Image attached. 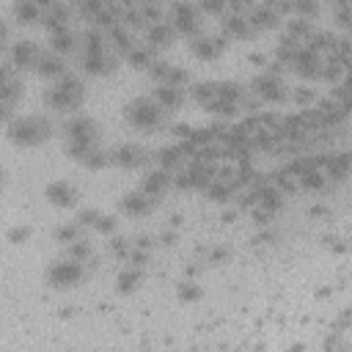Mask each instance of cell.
<instances>
[{
    "label": "cell",
    "instance_id": "obj_19",
    "mask_svg": "<svg viewBox=\"0 0 352 352\" xmlns=\"http://www.w3.org/2000/svg\"><path fill=\"white\" fill-rule=\"evenodd\" d=\"M138 283H140V270L129 264V267L118 275V289H121V292H129V289H138Z\"/></svg>",
    "mask_w": 352,
    "mask_h": 352
},
{
    "label": "cell",
    "instance_id": "obj_15",
    "mask_svg": "<svg viewBox=\"0 0 352 352\" xmlns=\"http://www.w3.org/2000/svg\"><path fill=\"white\" fill-rule=\"evenodd\" d=\"M256 91L264 96V99H272V102H278V99H283V82L280 80H275V77H261L258 82H256Z\"/></svg>",
    "mask_w": 352,
    "mask_h": 352
},
{
    "label": "cell",
    "instance_id": "obj_13",
    "mask_svg": "<svg viewBox=\"0 0 352 352\" xmlns=\"http://www.w3.org/2000/svg\"><path fill=\"white\" fill-rule=\"evenodd\" d=\"M168 184H170V179H168V173H165V170H151V173L140 182V190L157 201V198L168 190Z\"/></svg>",
    "mask_w": 352,
    "mask_h": 352
},
{
    "label": "cell",
    "instance_id": "obj_17",
    "mask_svg": "<svg viewBox=\"0 0 352 352\" xmlns=\"http://www.w3.org/2000/svg\"><path fill=\"white\" fill-rule=\"evenodd\" d=\"M55 239L63 245H72L77 239H82V223H60L55 228Z\"/></svg>",
    "mask_w": 352,
    "mask_h": 352
},
{
    "label": "cell",
    "instance_id": "obj_10",
    "mask_svg": "<svg viewBox=\"0 0 352 352\" xmlns=\"http://www.w3.org/2000/svg\"><path fill=\"white\" fill-rule=\"evenodd\" d=\"M11 58H14V63H16L19 69H28V66L36 69V63H38V58H41V50H38L33 41L25 38V41H16V44H14Z\"/></svg>",
    "mask_w": 352,
    "mask_h": 352
},
{
    "label": "cell",
    "instance_id": "obj_20",
    "mask_svg": "<svg viewBox=\"0 0 352 352\" xmlns=\"http://www.w3.org/2000/svg\"><path fill=\"white\" fill-rule=\"evenodd\" d=\"M66 256L82 264V261H88V256H91V245H88L85 239H77V242H72V245H69V250H66Z\"/></svg>",
    "mask_w": 352,
    "mask_h": 352
},
{
    "label": "cell",
    "instance_id": "obj_23",
    "mask_svg": "<svg viewBox=\"0 0 352 352\" xmlns=\"http://www.w3.org/2000/svg\"><path fill=\"white\" fill-rule=\"evenodd\" d=\"M28 236V228H14L11 231V239H25Z\"/></svg>",
    "mask_w": 352,
    "mask_h": 352
},
{
    "label": "cell",
    "instance_id": "obj_4",
    "mask_svg": "<svg viewBox=\"0 0 352 352\" xmlns=\"http://www.w3.org/2000/svg\"><path fill=\"white\" fill-rule=\"evenodd\" d=\"M47 280H50L55 289H69V286H74L77 280H82V264L74 261V258H69V256H66V258H58V261L50 264Z\"/></svg>",
    "mask_w": 352,
    "mask_h": 352
},
{
    "label": "cell",
    "instance_id": "obj_14",
    "mask_svg": "<svg viewBox=\"0 0 352 352\" xmlns=\"http://www.w3.org/2000/svg\"><path fill=\"white\" fill-rule=\"evenodd\" d=\"M154 102L162 107V110H173L182 104V88H173V85H157L154 88Z\"/></svg>",
    "mask_w": 352,
    "mask_h": 352
},
{
    "label": "cell",
    "instance_id": "obj_2",
    "mask_svg": "<svg viewBox=\"0 0 352 352\" xmlns=\"http://www.w3.org/2000/svg\"><path fill=\"white\" fill-rule=\"evenodd\" d=\"M50 129H52V124L41 116H16L8 124V138L16 146H38L50 138Z\"/></svg>",
    "mask_w": 352,
    "mask_h": 352
},
{
    "label": "cell",
    "instance_id": "obj_5",
    "mask_svg": "<svg viewBox=\"0 0 352 352\" xmlns=\"http://www.w3.org/2000/svg\"><path fill=\"white\" fill-rule=\"evenodd\" d=\"M107 157H110L113 165H121V168H138V165L146 160V151H143V146H138V143H118L116 148L107 151Z\"/></svg>",
    "mask_w": 352,
    "mask_h": 352
},
{
    "label": "cell",
    "instance_id": "obj_3",
    "mask_svg": "<svg viewBox=\"0 0 352 352\" xmlns=\"http://www.w3.org/2000/svg\"><path fill=\"white\" fill-rule=\"evenodd\" d=\"M47 104L52 110H60V113H69L74 107H80L82 102V82L74 77V74H63L47 94H44Z\"/></svg>",
    "mask_w": 352,
    "mask_h": 352
},
{
    "label": "cell",
    "instance_id": "obj_21",
    "mask_svg": "<svg viewBox=\"0 0 352 352\" xmlns=\"http://www.w3.org/2000/svg\"><path fill=\"white\" fill-rule=\"evenodd\" d=\"M14 11L19 19H38V6H33V3H19Z\"/></svg>",
    "mask_w": 352,
    "mask_h": 352
},
{
    "label": "cell",
    "instance_id": "obj_9",
    "mask_svg": "<svg viewBox=\"0 0 352 352\" xmlns=\"http://www.w3.org/2000/svg\"><path fill=\"white\" fill-rule=\"evenodd\" d=\"M36 72H38L41 77H58V80H60L63 74H69L63 55H58V52H52V50L41 52V58H38V63H36Z\"/></svg>",
    "mask_w": 352,
    "mask_h": 352
},
{
    "label": "cell",
    "instance_id": "obj_18",
    "mask_svg": "<svg viewBox=\"0 0 352 352\" xmlns=\"http://www.w3.org/2000/svg\"><path fill=\"white\" fill-rule=\"evenodd\" d=\"M170 38H173V30H170L168 25H162V22L148 30V44H151V47H165Z\"/></svg>",
    "mask_w": 352,
    "mask_h": 352
},
{
    "label": "cell",
    "instance_id": "obj_6",
    "mask_svg": "<svg viewBox=\"0 0 352 352\" xmlns=\"http://www.w3.org/2000/svg\"><path fill=\"white\" fill-rule=\"evenodd\" d=\"M47 201L55 204V206H74L77 204V187L66 179H58V182H50L47 190H44Z\"/></svg>",
    "mask_w": 352,
    "mask_h": 352
},
{
    "label": "cell",
    "instance_id": "obj_12",
    "mask_svg": "<svg viewBox=\"0 0 352 352\" xmlns=\"http://www.w3.org/2000/svg\"><path fill=\"white\" fill-rule=\"evenodd\" d=\"M50 44H52V52L66 55V52H72V50H74L77 38H74V33L69 30V25H58V28H52V30H50Z\"/></svg>",
    "mask_w": 352,
    "mask_h": 352
},
{
    "label": "cell",
    "instance_id": "obj_1",
    "mask_svg": "<svg viewBox=\"0 0 352 352\" xmlns=\"http://www.w3.org/2000/svg\"><path fill=\"white\" fill-rule=\"evenodd\" d=\"M124 118H126L135 129H140V132H151V129L162 126V121H165V110L154 102V96H138V99H132V102L124 107Z\"/></svg>",
    "mask_w": 352,
    "mask_h": 352
},
{
    "label": "cell",
    "instance_id": "obj_22",
    "mask_svg": "<svg viewBox=\"0 0 352 352\" xmlns=\"http://www.w3.org/2000/svg\"><path fill=\"white\" fill-rule=\"evenodd\" d=\"M198 297H201V289H198L195 283H182V286H179V300L190 302V300H198Z\"/></svg>",
    "mask_w": 352,
    "mask_h": 352
},
{
    "label": "cell",
    "instance_id": "obj_8",
    "mask_svg": "<svg viewBox=\"0 0 352 352\" xmlns=\"http://www.w3.org/2000/svg\"><path fill=\"white\" fill-rule=\"evenodd\" d=\"M190 50H192V55H198L204 60H212V58H217L226 50V41L220 36H204V33H198V36H192Z\"/></svg>",
    "mask_w": 352,
    "mask_h": 352
},
{
    "label": "cell",
    "instance_id": "obj_7",
    "mask_svg": "<svg viewBox=\"0 0 352 352\" xmlns=\"http://www.w3.org/2000/svg\"><path fill=\"white\" fill-rule=\"evenodd\" d=\"M151 77L157 80V85H173V88H182L187 82V72L184 69H176L170 63H162V60H154L151 63Z\"/></svg>",
    "mask_w": 352,
    "mask_h": 352
},
{
    "label": "cell",
    "instance_id": "obj_11",
    "mask_svg": "<svg viewBox=\"0 0 352 352\" xmlns=\"http://www.w3.org/2000/svg\"><path fill=\"white\" fill-rule=\"evenodd\" d=\"M151 206H154V198H151V195H146L143 190L126 192V195L121 198V209H124L126 214H132V217H140V214H146Z\"/></svg>",
    "mask_w": 352,
    "mask_h": 352
},
{
    "label": "cell",
    "instance_id": "obj_16",
    "mask_svg": "<svg viewBox=\"0 0 352 352\" xmlns=\"http://www.w3.org/2000/svg\"><path fill=\"white\" fill-rule=\"evenodd\" d=\"M126 60L135 66V69H151V50L148 47H138V44H132L129 50H126Z\"/></svg>",
    "mask_w": 352,
    "mask_h": 352
}]
</instances>
